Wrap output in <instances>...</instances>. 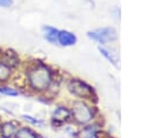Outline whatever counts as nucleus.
Masks as SVG:
<instances>
[{
  "mask_svg": "<svg viewBox=\"0 0 149 138\" xmlns=\"http://www.w3.org/2000/svg\"><path fill=\"white\" fill-rule=\"evenodd\" d=\"M0 60H2L5 64H7L13 70L17 68L21 64V60H20V57H19L17 52H15L12 49L0 50Z\"/></svg>",
  "mask_w": 149,
  "mask_h": 138,
  "instance_id": "6",
  "label": "nucleus"
},
{
  "mask_svg": "<svg viewBox=\"0 0 149 138\" xmlns=\"http://www.w3.org/2000/svg\"><path fill=\"white\" fill-rule=\"evenodd\" d=\"M87 36L100 43V44H106L107 42H112L116 39V30L112 27H105V28H98L94 30H91L87 32Z\"/></svg>",
  "mask_w": 149,
  "mask_h": 138,
  "instance_id": "4",
  "label": "nucleus"
},
{
  "mask_svg": "<svg viewBox=\"0 0 149 138\" xmlns=\"http://www.w3.org/2000/svg\"><path fill=\"white\" fill-rule=\"evenodd\" d=\"M57 43H59L62 46H71L77 43V36L68 30H59L58 31V38Z\"/></svg>",
  "mask_w": 149,
  "mask_h": 138,
  "instance_id": "8",
  "label": "nucleus"
},
{
  "mask_svg": "<svg viewBox=\"0 0 149 138\" xmlns=\"http://www.w3.org/2000/svg\"><path fill=\"white\" fill-rule=\"evenodd\" d=\"M21 118L23 121H26L27 123L31 124V125H36V126H43L44 125V121L38 119V118H36V117H34L31 115H28V114H22L21 115Z\"/></svg>",
  "mask_w": 149,
  "mask_h": 138,
  "instance_id": "14",
  "label": "nucleus"
},
{
  "mask_svg": "<svg viewBox=\"0 0 149 138\" xmlns=\"http://www.w3.org/2000/svg\"><path fill=\"white\" fill-rule=\"evenodd\" d=\"M26 82L28 88L35 93H45L54 82L52 70L41 61H35L26 71Z\"/></svg>",
  "mask_w": 149,
  "mask_h": 138,
  "instance_id": "1",
  "label": "nucleus"
},
{
  "mask_svg": "<svg viewBox=\"0 0 149 138\" xmlns=\"http://www.w3.org/2000/svg\"><path fill=\"white\" fill-rule=\"evenodd\" d=\"M17 129L19 123L16 121H6L0 123V138H13Z\"/></svg>",
  "mask_w": 149,
  "mask_h": 138,
  "instance_id": "7",
  "label": "nucleus"
},
{
  "mask_svg": "<svg viewBox=\"0 0 149 138\" xmlns=\"http://www.w3.org/2000/svg\"><path fill=\"white\" fill-rule=\"evenodd\" d=\"M42 30H43V36H44V38L49 42V43H51V44H55V43H57V38H58V29H56V28H54V27H51V26H44L43 28H42Z\"/></svg>",
  "mask_w": 149,
  "mask_h": 138,
  "instance_id": "11",
  "label": "nucleus"
},
{
  "mask_svg": "<svg viewBox=\"0 0 149 138\" xmlns=\"http://www.w3.org/2000/svg\"><path fill=\"white\" fill-rule=\"evenodd\" d=\"M13 138H44L29 126H19Z\"/></svg>",
  "mask_w": 149,
  "mask_h": 138,
  "instance_id": "9",
  "label": "nucleus"
},
{
  "mask_svg": "<svg viewBox=\"0 0 149 138\" xmlns=\"http://www.w3.org/2000/svg\"><path fill=\"white\" fill-rule=\"evenodd\" d=\"M98 50H99V52L112 64V65H114L115 67H119V63H118V58H116V56L115 55H113L112 52H109L107 49H105V48H102V46H99L98 48Z\"/></svg>",
  "mask_w": 149,
  "mask_h": 138,
  "instance_id": "12",
  "label": "nucleus"
},
{
  "mask_svg": "<svg viewBox=\"0 0 149 138\" xmlns=\"http://www.w3.org/2000/svg\"><path fill=\"white\" fill-rule=\"evenodd\" d=\"M72 119V114H71V109L64 107V106H58L54 112H52V117H51V122L52 124L61 126L64 123H68Z\"/></svg>",
  "mask_w": 149,
  "mask_h": 138,
  "instance_id": "5",
  "label": "nucleus"
},
{
  "mask_svg": "<svg viewBox=\"0 0 149 138\" xmlns=\"http://www.w3.org/2000/svg\"><path fill=\"white\" fill-rule=\"evenodd\" d=\"M13 3H14V0H0V7H2V8L12 7Z\"/></svg>",
  "mask_w": 149,
  "mask_h": 138,
  "instance_id": "15",
  "label": "nucleus"
},
{
  "mask_svg": "<svg viewBox=\"0 0 149 138\" xmlns=\"http://www.w3.org/2000/svg\"><path fill=\"white\" fill-rule=\"evenodd\" d=\"M71 114H72V119H74L78 124H81V125L90 123L94 117L93 109L83 101L72 102Z\"/></svg>",
  "mask_w": 149,
  "mask_h": 138,
  "instance_id": "3",
  "label": "nucleus"
},
{
  "mask_svg": "<svg viewBox=\"0 0 149 138\" xmlns=\"http://www.w3.org/2000/svg\"><path fill=\"white\" fill-rule=\"evenodd\" d=\"M85 138H98V135H97V132H94V133H87L85 136Z\"/></svg>",
  "mask_w": 149,
  "mask_h": 138,
  "instance_id": "16",
  "label": "nucleus"
},
{
  "mask_svg": "<svg viewBox=\"0 0 149 138\" xmlns=\"http://www.w3.org/2000/svg\"><path fill=\"white\" fill-rule=\"evenodd\" d=\"M14 70L9 67L7 64H5L2 60H0V85L7 83L9 80L13 79Z\"/></svg>",
  "mask_w": 149,
  "mask_h": 138,
  "instance_id": "10",
  "label": "nucleus"
},
{
  "mask_svg": "<svg viewBox=\"0 0 149 138\" xmlns=\"http://www.w3.org/2000/svg\"><path fill=\"white\" fill-rule=\"evenodd\" d=\"M0 94H3L6 96H19L20 90L16 87H12L3 83V85H0Z\"/></svg>",
  "mask_w": 149,
  "mask_h": 138,
  "instance_id": "13",
  "label": "nucleus"
},
{
  "mask_svg": "<svg viewBox=\"0 0 149 138\" xmlns=\"http://www.w3.org/2000/svg\"><path fill=\"white\" fill-rule=\"evenodd\" d=\"M68 89L77 97L94 102L97 101V94L94 92V88L80 79H71L68 82Z\"/></svg>",
  "mask_w": 149,
  "mask_h": 138,
  "instance_id": "2",
  "label": "nucleus"
}]
</instances>
